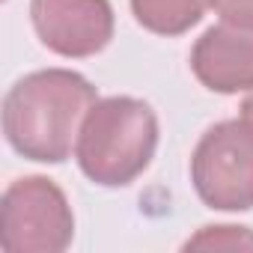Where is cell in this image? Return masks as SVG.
Here are the masks:
<instances>
[{"instance_id": "cell-2", "label": "cell", "mask_w": 253, "mask_h": 253, "mask_svg": "<svg viewBox=\"0 0 253 253\" xmlns=\"http://www.w3.org/2000/svg\"><path fill=\"white\" fill-rule=\"evenodd\" d=\"M158 149V116L134 95L98 98L84 116L75 158L81 173L101 188H125L140 179Z\"/></svg>"}, {"instance_id": "cell-8", "label": "cell", "mask_w": 253, "mask_h": 253, "mask_svg": "<svg viewBox=\"0 0 253 253\" xmlns=\"http://www.w3.org/2000/svg\"><path fill=\"white\" fill-rule=\"evenodd\" d=\"M185 250H253V229L235 223L203 226L185 241Z\"/></svg>"}, {"instance_id": "cell-10", "label": "cell", "mask_w": 253, "mask_h": 253, "mask_svg": "<svg viewBox=\"0 0 253 253\" xmlns=\"http://www.w3.org/2000/svg\"><path fill=\"white\" fill-rule=\"evenodd\" d=\"M241 116L253 122V92H247V95H244V101H241Z\"/></svg>"}, {"instance_id": "cell-7", "label": "cell", "mask_w": 253, "mask_h": 253, "mask_svg": "<svg viewBox=\"0 0 253 253\" xmlns=\"http://www.w3.org/2000/svg\"><path fill=\"white\" fill-rule=\"evenodd\" d=\"M209 0H131L134 21L155 36H182L203 21Z\"/></svg>"}, {"instance_id": "cell-3", "label": "cell", "mask_w": 253, "mask_h": 253, "mask_svg": "<svg viewBox=\"0 0 253 253\" xmlns=\"http://www.w3.org/2000/svg\"><path fill=\"white\" fill-rule=\"evenodd\" d=\"M75 238L66 191L48 176L15 179L0 200V247L6 253H63Z\"/></svg>"}, {"instance_id": "cell-5", "label": "cell", "mask_w": 253, "mask_h": 253, "mask_svg": "<svg viewBox=\"0 0 253 253\" xmlns=\"http://www.w3.org/2000/svg\"><path fill=\"white\" fill-rule=\"evenodd\" d=\"M30 21L39 42L66 60L101 54L116 30L110 0H30Z\"/></svg>"}, {"instance_id": "cell-9", "label": "cell", "mask_w": 253, "mask_h": 253, "mask_svg": "<svg viewBox=\"0 0 253 253\" xmlns=\"http://www.w3.org/2000/svg\"><path fill=\"white\" fill-rule=\"evenodd\" d=\"M209 6L220 15V21L253 27V0H209Z\"/></svg>"}, {"instance_id": "cell-1", "label": "cell", "mask_w": 253, "mask_h": 253, "mask_svg": "<svg viewBox=\"0 0 253 253\" xmlns=\"http://www.w3.org/2000/svg\"><path fill=\"white\" fill-rule=\"evenodd\" d=\"M95 101L98 92L81 72H30L18 78L3 98L6 143L27 161L63 164L75 152L84 116Z\"/></svg>"}, {"instance_id": "cell-4", "label": "cell", "mask_w": 253, "mask_h": 253, "mask_svg": "<svg viewBox=\"0 0 253 253\" xmlns=\"http://www.w3.org/2000/svg\"><path fill=\"white\" fill-rule=\"evenodd\" d=\"M191 185L214 211L253 209V122L223 119L200 137L191 155Z\"/></svg>"}, {"instance_id": "cell-6", "label": "cell", "mask_w": 253, "mask_h": 253, "mask_svg": "<svg viewBox=\"0 0 253 253\" xmlns=\"http://www.w3.org/2000/svg\"><path fill=\"white\" fill-rule=\"evenodd\" d=\"M194 78L220 95L253 92V27L220 21L191 48Z\"/></svg>"}]
</instances>
